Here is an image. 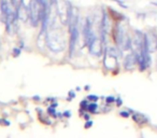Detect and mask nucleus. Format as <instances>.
<instances>
[{
	"instance_id": "nucleus-6",
	"label": "nucleus",
	"mask_w": 157,
	"mask_h": 138,
	"mask_svg": "<svg viewBox=\"0 0 157 138\" xmlns=\"http://www.w3.org/2000/svg\"><path fill=\"white\" fill-rule=\"evenodd\" d=\"M121 116H124V118H127V116H129V113H127V111H121Z\"/></svg>"
},
{
	"instance_id": "nucleus-3",
	"label": "nucleus",
	"mask_w": 157,
	"mask_h": 138,
	"mask_svg": "<svg viewBox=\"0 0 157 138\" xmlns=\"http://www.w3.org/2000/svg\"><path fill=\"white\" fill-rule=\"evenodd\" d=\"M96 109H97V104L93 103V104H88V108L87 110L92 113H95L96 112Z\"/></svg>"
},
{
	"instance_id": "nucleus-2",
	"label": "nucleus",
	"mask_w": 157,
	"mask_h": 138,
	"mask_svg": "<svg viewBox=\"0 0 157 138\" xmlns=\"http://www.w3.org/2000/svg\"><path fill=\"white\" fill-rule=\"evenodd\" d=\"M109 12H110V15L112 16V18H113L114 21H123L124 20V15H122V14L117 13V12L113 11V10H111V9L109 10Z\"/></svg>"
},
{
	"instance_id": "nucleus-9",
	"label": "nucleus",
	"mask_w": 157,
	"mask_h": 138,
	"mask_svg": "<svg viewBox=\"0 0 157 138\" xmlns=\"http://www.w3.org/2000/svg\"><path fill=\"white\" fill-rule=\"evenodd\" d=\"M152 5H154V6H156V7H157V2H152Z\"/></svg>"
},
{
	"instance_id": "nucleus-7",
	"label": "nucleus",
	"mask_w": 157,
	"mask_h": 138,
	"mask_svg": "<svg viewBox=\"0 0 157 138\" xmlns=\"http://www.w3.org/2000/svg\"><path fill=\"white\" fill-rule=\"evenodd\" d=\"M92 125H93V122H87V123L85 124V127L87 128V127H90Z\"/></svg>"
},
{
	"instance_id": "nucleus-8",
	"label": "nucleus",
	"mask_w": 157,
	"mask_h": 138,
	"mask_svg": "<svg viewBox=\"0 0 157 138\" xmlns=\"http://www.w3.org/2000/svg\"><path fill=\"white\" fill-rule=\"evenodd\" d=\"M116 103H117V104H116L117 106H121V105H122V101H121V98H117V99H116Z\"/></svg>"
},
{
	"instance_id": "nucleus-5",
	"label": "nucleus",
	"mask_w": 157,
	"mask_h": 138,
	"mask_svg": "<svg viewBox=\"0 0 157 138\" xmlns=\"http://www.w3.org/2000/svg\"><path fill=\"white\" fill-rule=\"evenodd\" d=\"M88 99H90V101H98V96L90 95V96H88Z\"/></svg>"
},
{
	"instance_id": "nucleus-4",
	"label": "nucleus",
	"mask_w": 157,
	"mask_h": 138,
	"mask_svg": "<svg viewBox=\"0 0 157 138\" xmlns=\"http://www.w3.org/2000/svg\"><path fill=\"white\" fill-rule=\"evenodd\" d=\"M105 101H107V103H108V104H111V103H114V101H115L116 99L114 98V97L110 96V97H107V99H105Z\"/></svg>"
},
{
	"instance_id": "nucleus-1",
	"label": "nucleus",
	"mask_w": 157,
	"mask_h": 138,
	"mask_svg": "<svg viewBox=\"0 0 157 138\" xmlns=\"http://www.w3.org/2000/svg\"><path fill=\"white\" fill-rule=\"evenodd\" d=\"M132 119L136 121L137 123H140V124H143V123H147V118L146 116H144L143 114H140V113H136L133 114Z\"/></svg>"
}]
</instances>
